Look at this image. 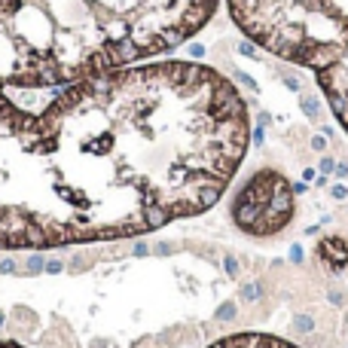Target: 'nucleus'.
<instances>
[{
  "label": "nucleus",
  "instance_id": "f257e3e1",
  "mask_svg": "<svg viewBox=\"0 0 348 348\" xmlns=\"http://www.w3.org/2000/svg\"><path fill=\"white\" fill-rule=\"evenodd\" d=\"M220 0H0V251L135 239L205 214L251 113L220 70L159 58Z\"/></svg>",
  "mask_w": 348,
  "mask_h": 348
},
{
  "label": "nucleus",
  "instance_id": "f03ea898",
  "mask_svg": "<svg viewBox=\"0 0 348 348\" xmlns=\"http://www.w3.org/2000/svg\"><path fill=\"white\" fill-rule=\"evenodd\" d=\"M226 10L245 40L315 73L348 135V0H226Z\"/></svg>",
  "mask_w": 348,
  "mask_h": 348
},
{
  "label": "nucleus",
  "instance_id": "7ed1b4c3",
  "mask_svg": "<svg viewBox=\"0 0 348 348\" xmlns=\"http://www.w3.org/2000/svg\"><path fill=\"white\" fill-rule=\"evenodd\" d=\"M296 214V192L284 171L257 168L236 192L229 217L251 239H272L290 226Z\"/></svg>",
  "mask_w": 348,
  "mask_h": 348
},
{
  "label": "nucleus",
  "instance_id": "20e7f679",
  "mask_svg": "<svg viewBox=\"0 0 348 348\" xmlns=\"http://www.w3.org/2000/svg\"><path fill=\"white\" fill-rule=\"evenodd\" d=\"M208 348H302V345L281 339V336H272V333H232V336L211 342Z\"/></svg>",
  "mask_w": 348,
  "mask_h": 348
},
{
  "label": "nucleus",
  "instance_id": "39448f33",
  "mask_svg": "<svg viewBox=\"0 0 348 348\" xmlns=\"http://www.w3.org/2000/svg\"><path fill=\"white\" fill-rule=\"evenodd\" d=\"M318 260L324 263V269L333 272V275L345 272V266H348V242L342 236H324L318 242Z\"/></svg>",
  "mask_w": 348,
  "mask_h": 348
},
{
  "label": "nucleus",
  "instance_id": "423d86ee",
  "mask_svg": "<svg viewBox=\"0 0 348 348\" xmlns=\"http://www.w3.org/2000/svg\"><path fill=\"white\" fill-rule=\"evenodd\" d=\"M299 110L305 120H312V123H321V116H324V101L318 95H299Z\"/></svg>",
  "mask_w": 348,
  "mask_h": 348
},
{
  "label": "nucleus",
  "instance_id": "0eeeda50",
  "mask_svg": "<svg viewBox=\"0 0 348 348\" xmlns=\"http://www.w3.org/2000/svg\"><path fill=\"white\" fill-rule=\"evenodd\" d=\"M336 156H330V153H324V156L318 159V174L321 177H333V171H336Z\"/></svg>",
  "mask_w": 348,
  "mask_h": 348
},
{
  "label": "nucleus",
  "instance_id": "6e6552de",
  "mask_svg": "<svg viewBox=\"0 0 348 348\" xmlns=\"http://www.w3.org/2000/svg\"><path fill=\"white\" fill-rule=\"evenodd\" d=\"M232 83H236V86H245L248 92H260V86L254 83V76H248V73H242V70H232Z\"/></svg>",
  "mask_w": 348,
  "mask_h": 348
},
{
  "label": "nucleus",
  "instance_id": "1a4fd4ad",
  "mask_svg": "<svg viewBox=\"0 0 348 348\" xmlns=\"http://www.w3.org/2000/svg\"><path fill=\"white\" fill-rule=\"evenodd\" d=\"M312 327H315L312 315H296V318H293V330H296V333H312Z\"/></svg>",
  "mask_w": 348,
  "mask_h": 348
},
{
  "label": "nucleus",
  "instance_id": "9d476101",
  "mask_svg": "<svg viewBox=\"0 0 348 348\" xmlns=\"http://www.w3.org/2000/svg\"><path fill=\"white\" fill-rule=\"evenodd\" d=\"M327 302L342 308V305H348V293H345V290H339V287H333V290H327Z\"/></svg>",
  "mask_w": 348,
  "mask_h": 348
},
{
  "label": "nucleus",
  "instance_id": "9b49d317",
  "mask_svg": "<svg viewBox=\"0 0 348 348\" xmlns=\"http://www.w3.org/2000/svg\"><path fill=\"white\" fill-rule=\"evenodd\" d=\"M327 192H330L333 202H345V199H348V186H345V183H333Z\"/></svg>",
  "mask_w": 348,
  "mask_h": 348
},
{
  "label": "nucleus",
  "instance_id": "f8f14e48",
  "mask_svg": "<svg viewBox=\"0 0 348 348\" xmlns=\"http://www.w3.org/2000/svg\"><path fill=\"white\" fill-rule=\"evenodd\" d=\"M327 144H330V138H324L321 132H318V135H315L312 141H308V147H312L315 153H321V156H324V153H327Z\"/></svg>",
  "mask_w": 348,
  "mask_h": 348
},
{
  "label": "nucleus",
  "instance_id": "ddd939ff",
  "mask_svg": "<svg viewBox=\"0 0 348 348\" xmlns=\"http://www.w3.org/2000/svg\"><path fill=\"white\" fill-rule=\"evenodd\" d=\"M281 83H284L290 92H296V95H302V92H305V89H302V83L296 80V76H290V73H284V76H281Z\"/></svg>",
  "mask_w": 348,
  "mask_h": 348
},
{
  "label": "nucleus",
  "instance_id": "4468645a",
  "mask_svg": "<svg viewBox=\"0 0 348 348\" xmlns=\"http://www.w3.org/2000/svg\"><path fill=\"white\" fill-rule=\"evenodd\" d=\"M333 177H336V183H345V180H348V162H336Z\"/></svg>",
  "mask_w": 348,
  "mask_h": 348
},
{
  "label": "nucleus",
  "instance_id": "2eb2a0df",
  "mask_svg": "<svg viewBox=\"0 0 348 348\" xmlns=\"http://www.w3.org/2000/svg\"><path fill=\"white\" fill-rule=\"evenodd\" d=\"M257 296H260V287H257V284H245V287H242V299L251 302V299H257Z\"/></svg>",
  "mask_w": 348,
  "mask_h": 348
},
{
  "label": "nucleus",
  "instance_id": "dca6fc26",
  "mask_svg": "<svg viewBox=\"0 0 348 348\" xmlns=\"http://www.w3.org/2000/svg\"><path fill=\"white\" fill-rule=\"evenodd\" d=\"M217 318H223V321H229V318H236V305H232V302H226V305H220V312H217Z\"/></svg>",
  "mask_w": 348,
  "mask_h": 348
},
{
  "label": "nucleus",
  "instance_id": "f3484780",
  "mask_svg": "<svg viewBox=\"0 0 348 348\" xmlns=\"http://www.w3.org/2000/svg\"><path fill=\"white\" fill-rule=\"evenodd\" d=\"M239 49H242V52H245V55H248V58H260V52H257V46H254V43H251V40H245V43H242V46H239Z\"/></svg>",
  "mask_w": 348,
  "mask_h": 348
},
{
  "label": "nucleus",
  "instance_id": "a211bd4d",
  "mask_svg": "<svg viewBox=\"0 0 348 348\" xmlns=\"http://www.w3.org/2000/svg\"><path fill=\"white\" fill-rule=\"evenodd\" d=\"M302 257H305V254H302V245H293V248H290V263H296V266H299V263H302Z\"/></svg>",
  "mask_w": 348,
  "mask_h": 348
},
{
  "label": "nucleus",
  "instance_id": "6ab92c4d",
  "mask_svg": "<svg viewBox=\"0 0 348 348\" xmlns=\"http://www.w3.org/2000/svg\"><path fill=\"white\" fill-rule=\"evenodd\" d=\"M315 177H318V168H305V171H302V180H305V183L315 180Z\"/></svg>",
  "mask_w": 348,
  "mask_h": 348
},
{
  "label": "nucleus",
  "instance_id": "aec40b11",
  "mask_svg": "<svg viewBox=\"0 0 348 348\" xmlns=\"http://www.w3.org/2000/svg\"><path fill=\"white\" fill-rule=\"evenodd\" d=\"M226 272H229V275L239 272V266H236V260H232V257H226Z\"/></svg>",
  "mask_w": 348,
  "mask_h": 348
},
{
  "label": "nucleus",
  "instance_id": "412c9836",
  "mask_svg": "<svg viewBox=\"0 0 348 348\" xmlns=\"http://www.w3.org/2000/svg\"><path fill=\"white\" fill-rule=\"evenodd\" d=\"M257 123H260V126H269V123H272V116L263 110V113H257Z\"/></svg>",
  "mask_w": 348,
  "mask_h": 348
},
{
  "label": "nucleus",
  "instance_id": "4be33fe9",
  "mask_svg": "<svg viewBox=\"0 0 348 348\" xmlns=\"http://www.w3.org/2000/svg\"><path fill=\"white\" fill-rule=\"evenodd\" d=\"M293 192H296V196H299V192H308V183H305V180H299V183H293Z\"/></svg>",
  "mask_w": 348,
  "mask_h": 348
},
{
  "label": "nucleus",
  "instance_id": "5701e85b",
  "mask_svg": "<svg viewBox=\"0 0 348 348\" xmlns=\"http://www.w3.org/2000/svg\"><path fill=\"white\" fill-rule=\"evenodd\" d=\"M0 348H19V345H0Z\"/></svg>",
  "mask_w": 348,
  "mask_h": 348
}]
</instances>
